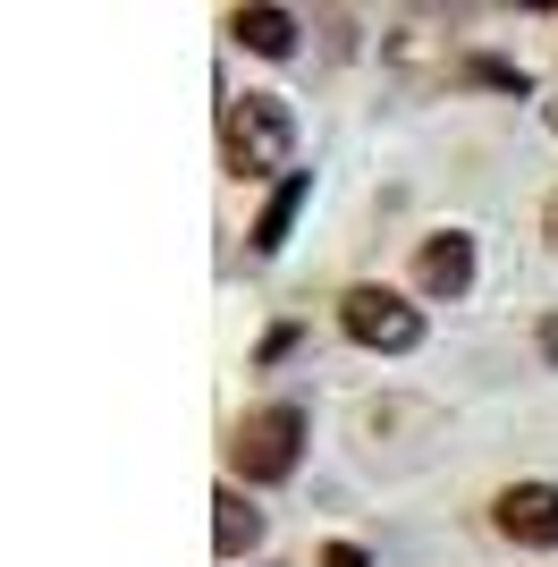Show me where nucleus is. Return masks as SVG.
Segmentation results:
<instances>
[{
	"mask_svg": "<svg viewBox=\"0 0 558 567\" xmlns=\"http://www.w3.org/2000/svg\"><path fill=\"white\" fill-rule=\"evenodd\" d=\"M490 525L516 550H558V483H508L490 499Z\"/></svg>",
	"mask_w": 558,
	"mask_h": 567,
	"instance_id": "obj_4",
	"label": "nucleus"
},
{
	"mask_svg": "<svg viewBox=\"0 0 558 567\" xmlns=\"http://www.w3.org/2000/svg\"><path fill=\"white\" fill-rule=\"evenodd\" d=\"M339 331L355 339V348H372V355H406L423 339V313L397 297V288H372V280H355L348 297H339Z\"/></svg>",
	"mask_w": 558,
	"mask_h": 567,
	"instance_id": "obj_3",
	"label": "nucleus"
},
{
	"mask_svg": "<svg viewBox=\"0 0 558 567\" xmlns=\"http://www.w3.org/2000/svg\"><path fill=\"white\" fill-rule=\"evenodd\" d=\"M229 34L255 51V60H288V51H297V18H288V9H271V0H255V9H229Z\"/></svg>",
	"mask_w": 558,
	"mask_h": 567,
	"instance_id": "obj_6",
	"label": "nucleus"
},
{
	"mask_svg": "<svg viewBox=\"0 0 558 567\" xmlns=\"http://www.w3.org/2000/svg\"><path fill=\"white\" fill-rule=\"evenodd\" d=\"M541 237H550V246H558V195H550V204H541Z\"/></svg>",
	"mask_w": 558,
	"mask_h": 567,
	"instance_id": "obj_12",
	"label": "nucleus"
},
{
	"mask_svg": "<svg viewBox=\"0 0 558 567\" xmlns=\"http://www.w3.org/2000/svg\"><path fill=\"white\" fill-rule=\"evenodd\" d=\"M211 543H220V559H237V550L262 543V508H246V492H211Z\"/></svg>",
	"mask_w": 558,
	"mask_h": 567,
	"instance_id": "obj_8",
	"label": "nucleus"
},
{
	"mask_svg": "<svg viewBox=\"0 0 558 567\" xmlns=\"http://www.w3.org/2000/svg\"><path fill=\"white\" fill-rule=\"evenodd\" d=\"M541 355H550V364H558V313H550V322H541Z\"/></svg>",
	"mask_w": 558,
	"mask_h": 567,
	"instance_id": "obj_11",
	"label": "nucleus"
},
{
	"mask_svg": "<svg viewBox=\"0 0 558 567\" xmlns=\"http://www.w3.org/2000/svg\"><path fill=\"white\" fill-rule=\"evenodd\" d=\"M415 288L423 297H465L474 288V237L465 229H441L415 246Z\"/></svg>",
	"mask_w": 558,
	"mask_h": 567,
	"instance_id": "obj_5",
	"label": "nucleus"
},
{
	"mask_svg": "<svg viewBox=\"0 0 558 567\" xmlns=\"http://www.w3.org/2000/svg\"><path fill=\"white\" fill-rule=\"evenodd\" d=\"M304 195H313V178H304V169H288V178L271 187V204L255 213V255H279V246H288V229H297V213H304Z\"/></svg>",
	"mask_w": 558,
	"mask_h": 567,
	"instance_id": "obj_7",
	"label": "nucleus"
},
{
	"mask_svg": "<svg viewBox=\"0 0 558 567\" xmlns=\"http://www.w3.org/2000/svg\"><path fill=\"white\" fill-rule=\"evenodd\" d=\"M304 457V406L271 399V406H246L229 424V466L246 474V483H288Z\"/></svg>",
	"mask_w": 558,
	"mask_h": 567,
	"instance_id": "obj_2",
	"label": "nucleus"
},
{
	"mask_svg": "<svg viewBox=\"0 0 558 567\" xmlns=\"http://www.w3.org/2000/svg\"><path fill=\"white\" fill-rule=\"evenodd\" d=\"M474 85H499V94H525V69H508V60H474Z\"/></svg>",
	"mask_w": 558,
	"mask_h": 567,
	"instance_id": "obj_9",
	"label": "nucleus"
},
{
	"mask_svg": "<svg viewBox=\"0 0 558 567\" xmlns=\"http://www.w3.org/2000/svg\"><path fill=\"white\" fill-rule=\"evenodd\" d=\"M288 153H297V118H288L279 94L220 102V162H229V178H288Z\"/></svg>",
	"mask_w": 558,
	"mask_h": 567,
	"instance_id": "obj_1",
	"label": "nucleus"
},
{
	"mask_svg": "<svg viewBox=\"0 0 558 567\" xmlns=\"http://www.w3.org/2000/svg\"><path fill=\"white\" fill-rule=\"evenodd\" d=\"M541 118H550V136H558V102H550V111H541Z\"/></svg>",
	"mask_w": 558,
	"mask_h": 567,
	"instance_id": "obj_13",
	"label": "nucleus"
},
{
	"mask_svg": "<svg viewBox=\"0 0 558 567\" xmlns=\"http://www.w3.org/2000/svg\"><path fill=\"white\" fill-rule=\"evenodd\" d=\"M322 567H372V559H364L355 543H330V550H322Z\"/></svg>",
	"mask_w": 558,
	"mask_h": 567,
	"instance_id": "obj_10",
	"label": "nucleus"
}]
</instances>
